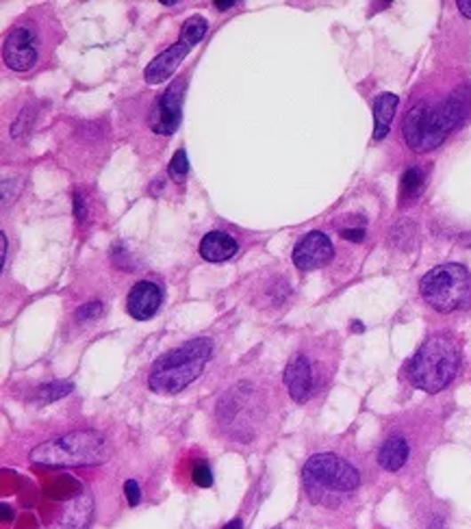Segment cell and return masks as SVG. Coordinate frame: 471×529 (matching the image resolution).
<instances>
[{"instance_id": "cell-22", "label": "cell", "mask_w": 471, "mask_h": 529, "mask_svg": "<svg viewBox=\"0 0 471 529\" xmlns=\"http://www.w3.org/2000/svg\"><path fill=\"white\" fill-rule=\"evenodd\" d=\"M124 493H126V499H129L131 506H137V503L141 501L140 484H137L135 479H126V484H124Z\"/></svg>"}, {"instance_id": "cell-20", "label": "cell", "mask_w": 471, "mask_h": 529, "mask_svg": "<svg viewBox=\"0 0 471 529\" xmlns=\"http://www.w3.org/2000/svg\"><path fill=\"white\" fill-rule=\"evenodd\" d=\"M100 315H102L100 301H90V304H85L83 309H78L76 319L78 321H96L98 317H100Z\"/></svg>"}, {"instance_id": "cell-29", "label": "cell", "mask_w": 471, "mask_h": 529, "mask_svg": "<svg viewBox=\"0 0 471 529\" xmlns=\"http://www.w3.org/2000/svg\"><path fill=\"white\" fill-rule=\"evenodd\" d=\"M161 4H164V7H172V4H176V0H161Z\"/></svg>"}, {"instance_id": "cell-17", "label": "cell", "mask_w": 471, "mask_h": 529, "mask_svg": "<svg viewBox=\"0 0 471 529\" xmlns=\"http://www.w3.org/2000/svg\"><path fill=\"white\" fill-rule=\"evenodd\" d=\"M424 189V172L419 167H411V170L404 172L402 176V185H400V196L402 202H413L417 196L421 194Z\"/></svg>"}, {"instance_id": "cell-15", "label": "cell", "mask_w": 471, "mask_h": 529, "mask_svg": "<svg viewBox=\"0 0 471 529\" xmlns=\"http://www.w3.org/2000/svg\"><path fill=\"white\" fill-rule=\"evenodd\" d=\"M400 98L395 93H380L374 102V140L380 141L385 140L387 132H389L391 122H394L395 108Z\"/></svg>"}, {"instance_id": "cell-23", "label": "cell", "mask_w": 471, "mask_h": 529, "mask_svg": "<svg viewBox=\"0 0 471 529\" xmlns=\"http://www.w3.org/2000/svg\"><path fill=\"white\" fill-rule=\"evenodd\" d=\"M341 236L347 241H363L365 239V228H341Z\"/></svg>"}, {"instance_id": "cell-21", "label": "cell", "mask_w": 471, "mask_h": 529, "mask_svg": "<svg viewBox=\"0 0 471 529\" xmlns=\"http://www.w3.org/2000/svg\"><path fill=\"white\" fill-rule=\"evenodd\" d=\"M194 482L203 488H209L213 484V473L204 462H198L194 467Z\"/></svg>"}, {"instance_id": "cell-18", "label": "cell", "mask_w": 471, "mask_h": 529, "mask_svg": "<svg viewBox=\"0 0 471 529\" xmlns=\"http://www.w3.org/2000/svg\"><path fill=\"white\" fill-rule=\"evenodd\" d=\"M72 389H75L72 387V382H52V384H48V387H42L37 390V402L39 404L55 402V399L70 393Z\"/></svg>"}, {"instance_id": "cell-3", "label": "cell", "mask_w": 471, "mask_h": 529, "mask_svg": "<svg viewBox=\"0 0 471 529\" xmlns=\"http://www.w3.org/2000/svg\"><path fill=\"white\" fill-rule=\"evenodd\" d=\"M211 352H213V343L209 339H194L161 356L148 375L150 390L159 395H174L185 390L194 380L200 378Z\"/></svg>"}, {"instance_id": "cell-9", "label": "cell", "mask_w": 471, "mask_h": 529, "mask_svg": "<svg viewBox=\"0 0 471 529\" xmlns=\"http://www.w3.org/2000/svg\"><path fill=\"white\" fill-rule=\"evenodd\" d=\"M183 89L185 83L176 81L159 96L155 102V108L150 113V128L156 135H172L179 131L180 117H183Z\"/></svg>"}, {"instance_id": "cell-26", "label": "cell", "mask_w": 471, "mask_h": 529, "mask_svg": "<svg viewBox=\"0 0 471 529\" xmlns=\"http://www.w3.org/2000/svg\"><path fill=\"white\" fill-rule=\"evenodd\" d=\"M213 4L220 9V12H227V9L235 7V0H215Z\"/></svg>"}, {"instance_id": "cell-4", "label": "cell", "mask_w": 471, "mask_h": 529, "mask_svg": "<svg viewBox=\"0 0 471 529\" xmlns=\"http://www.w3.org/2000/svg\"><path fill=\"white\" fill-rule=\"evenodd\" d=\"M109 456L111 447L102 434L81 429L51 443H42L31 452V462L46 467H94L107 462Z\"/></svg>"}, {"instance_id": "cell-27", "label": "cell", "mask_w": 471, "mask_h": 529, "mask_svg": "<svg viewBox=\"0 0 471 529\" xmlns=\"http://www.w3.org/2000/svg\"><path fill=\"white\" fill-rule=\"evenodd\" d=\"M0 244H3V267H7V252H9V247H7V235H0Z\"/></svg>"}, {"instance_id": "cell-10", "label": "cell", "mask_w": 471, "mask_h": 529, "mask_svg": "<svg viewBox=\"0 0 471 529\" xmlns=\"http://www.w3.org/2000/svg\"><path fill=\"white\" fill-rule=\"evenodd\" d=\"M3 57L12 70L27 72L37 63L39 46L37 36L31 27H18L4 39Z\"/></svg>"}, {"instance_id": "cell-25", "label": "cell", "mask_w": 471, "mask_h": 529, "mask_svg": "<svg viewBox=\"0 0 471 529\" xmlns=\"http://www.w3.org/2000/svg\"><path fill=\"white\" fill-rule=\"evenodd\" d=\"M456 7L460 9V13H463L465 18H471V0H459Z\"/></svg>"}, {"instance_id": "cell-6", "label": "cell", "mask_w": 471, "mask_h": 529, "mask_svg": "<svg viewBox=\"0 0 471 529\" xmlns=\"http://www.w3.org/2000/svg\"><path fill=\"white\" fill-rule=\"evenodd\" d=\"M304 484L311 494L317 493H352L361 484V473L337 453H317L304 464Z\"/></svg>"}, {"instance_id": "cell-12", "label": "cell", "mask_w": 471, "mask_h": 529, "mask_svg": "<svg viewBox=\"0 0 471 529\" xmlns=\"http://www.w3.org/2000/svg\"><path fill=\"white\" fill-rule=\"evenodd\" d=\"M161 301H164L161 286L150 283V280H141L131 289L129 298H126V309H129L132 319L146 321L159 310Z\"/></svg>"}, {"instance_id": "cell-8", "label": "cell", "mask_w": 471, "mask_h": 529, "mask_svg": "<svg viewBox=\"0 0 471 529\" xmlns=\"http://www.w3.org/2000/svg\"><path fill=\"white\" fill-rule=\"evenodd\" d=\"M283 380L291 399L298 404H307L320 387V373H317L315 363H313L311 356L304 352L289 360Z\"/></svg>"}, {"instance_id": "cell-1", "label": "cell", "mask_w": 471, "mask_h": 529, "mask_svg": "<svg viewBox=\"0 0 471 529\" xmlns=\"http://www.w3.org/2000/svg\"><path fill=\"white\" fill-rule=\"evenodd\" d=\"M471 116V87L454 89L445 100H421L406 113L402 135L406 146L415 152L436 150L454 128Z\"/></svg>"}, {"instance_id": "cell-28", "label": "cell", "mask_w": 471, "mask_h": 529, "mask_svg": "<svg viewBox=\"0 0 471 529\" xmlns=\"http://www.w3.org/2000/svg\"><path fill=\"white\" fill-rule=\"evenodd\" d=\"M224 529H243V525H242V521H239V518H235V521H230Z\"/></svg>"}, {"instance_id": "cell-7", "label": "cell", "mask_w": 471, "mask_h": 529, "mask_svg": "<svg viewBox=\"0 0 471 529\" xmlns=\"http://www.w3.org/2000/svg\"><path fill=\"white\" fill-rule=\"evenodd\" d=\"M207 20L200 16H191L188 22H185L183 31H180L179 42L174 46L168 48L165 52H161L155 61H150V66L146 68L144 78L150 83V85H159V83L168 81V78L174 74L176 68L180 66L188 54L194 51L196 44L204 37L207 33Z\"/></svg>"}, {"instance_id": "cell-5", "label": "cell", "mask_w": 471, "mask_h": 529, "mask_svg": "<svg viewBox=\"0 0 471 529\" xmlns=\"http://www.w3.org/2000/svg\"><path fill=\"white\" fill-rule=\"evenodd\" d=\"M419 293L436 313L467 310L471 306V274L463 265H439L421 278Z\"/></svg>"}, {"instance_id": "cell-11", "label": "cell", "mask_w": 471, "mask_h": 529, "mask_svg": "<svg viewBox=\"0 0 471 529\" xmlns=\"http://www.w3.org/2000/svg\"><path fill=\"white\" fill-rule=\"evenodd\" d=\"M335 254L332 241L328 239V235H323L320 230H313L308 235H304L293 247V263L298 269L311 271L317 267H323Z\"/></svg>"}, {"instance_id": "cell-14", "label": "cell", "mask_w": 471, "mask_h": 529, "mask_svg": "<svg viewBox=\"0 0 471 529\" xmlns=\"http://www.w3.org/2000/svg\"><path fill=\"white\" fill-rule=\"evenodd\" d=\"M411 456V445L404 437H391L378 449V464L385 471H400Z\"/></svg>"}, {"instance_id": "cell-2", "label": "cell", "mask_w": 471, "mask_h": 529, "mask_svg": "<svg viewBox=\"0 0 471 529\" xmlns=\"http://www.w3.org/2000/svg\"><path fill=\"white\" fill-rule=\"evenodd\" d=\"M460 367V349L450 334H433L424 341L404 373L415 389L439 393L456 378Z\"/></svg>"}, {"instance_id": "cell-19", "label": "cell", "mask_w": 471, "mask_h": 529, "mask_svg": "<svg viewBox=\"0 0 471 529\" xmlns=\"http://www.w3.org/2000/svg\"><path fill=\"white\" fill-rule=\"evenodd\" d=\"M188 172H189L188 152L179 150L174 156H172V161H170V174L176 182H183L185 176H188Z\"/></svg>"}, {"instance_id": "cell-13", "label": "cell", "mask_w": 471, "mask_h": 529, "mask_svg": "<svg viewBox=\"0 0 471 529\" xmlns=\"http://www.w3.org/2000/svg\"><path fill=\"white\" fill-rule=\"evenodd\" d=\"M198 252L204 260H209V263H222V260L233 259V256L237 254L239 245L228 232L213 230L209 232V235H204V239L200 241Z\"/></svg>"}, {"instance_id": "cell-16", "label": "cell", "mask_w": 471, "mask_h": 529, "mask_svg": "<svg viewBox=\"0 0 471 529\" xmlns=\"http://www.w3.org/2000/svg\"><path fill=\"white\" fill-rule=\"evenodd\" d=\"M90 521H92V499L78 497L66 508V512L59 517V521L52 525V529H85L90 525Z\"/></svg>"}, {"instance_id": "cell-24", "label": "cell", "mask_w": 471, "mask_h": 529, "mask_svg": "<svg viewBox=\"0 0 471 529\" xmlns=\"http://www.w3.org/2000/svg\"><path fill=\"white\" fill-rule=\"evenodd\" d=\"M75 215L78 217V220H85V215H87L85 200H83L81 196H75Z\"/></svg>"}]
</instances>
